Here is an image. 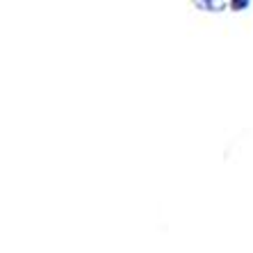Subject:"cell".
<instances>
[{
  "instance_id": "1",
  "label": "cell",
  "mask_w": 253,
  "mask_h": 253,
  "mask_svg": "<svg viewBox=\"0 0 253 253\" xmlns=\"http://www.w3.org/2000/svg\"><path fill=\"white\" fill-rule=\"evenodd\" d=\"M249 5H251L249 0H240V2H230V7H233V9H237V12H242V9H244V7H249Z\"/></svg>"
}]
</instances>
